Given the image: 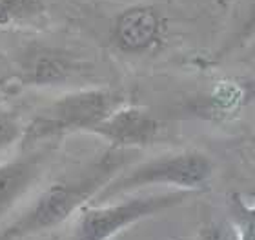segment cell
Returning <instances> with one entry per match:
<instances>
[{"mask_svg":"<svg viewBox=\"0 0 255 240\" xmlns=\"http://www.w3.org/2000/svg\"><path fill=\"white\" fill-rule=\"evenodd\" d=\"M133 159V150L110 148L77 173L55 180L18 219L0 231V240H22L60 226L88 202H93L108 182L126 169Z\"/></svg>","mask_w":255,"mask_h":240,"instance_id":"6da1fadb","label":"cell"},{"mask_svg":"<svg viewBox=\"0 0 255 240\" xmlns=\"http://www.w3.org/2000/svg\"><path fill=\"white\" fill-rule=\"evenodd\" d=\"M11 85V82L9 80H0V93H2V91H5L7 89V87H9Z\"/></svg>","mask_w":255,"mask_h":240,"instance_id":"9a60e30c","label":"cell"},{"mask_svg":"<svg viewBox=\"0 0 255 240\" xmlns=\"http://www.w3.org/2000/svg\"><path fill=\"white\" fill-rule=\"evenodd\" d=\"M46 13L44 0H0V27L40 20Z\"/></svg>","mask_w":255,"mask_h":240,"instance_id":"30bf717a","label":"cell"},{"mask_svg":"<svg viewBox=\"0 0 255 240\" xmlns=\"http://www.w3.org/2000/svg\"><path fill=\"white\" fill-rule=\"evenodd\" d=\"M16 82L27 87H55L86 75L84 60L53 44H29L16 62Z\"/></svg>","mask_w":255,"mask_h":240,"instance_id":"8992f818","label":"cell"},{"mask_svg":"<svg viewBox=\"0 0 255 240\" xmlns=\"http://www.w3.org/2000/svg\"><path fill=\"white\" fill-rule=\"evenodd\" d=\"M123 104L124 96L119 91L104 87L64 93L31 118V122L24 128L22 146L51 142L79 131L91 133L97 124H101Z\"/></svg>","mask_w":255,"mask_h":240,"instance_id":"3957f363","label":"cell"},{"mask_svg":"<svg viewBox=\"0 0 255 240\" xmlns=\"http://www.w3.org/2000/svg\"><path fill=\"white\" fill-rule=\"evenodd\" d=\"M195 240H239L232 220L206 219L197 230Z\"/></svg>","mask_w":255,"mask_h":240,"instance_id":"5bb4252c","label":"cell"},{"mask_svg":"<svg viewBox=\"0 0 255 240\" xmlns=\"http://www.w3.org/2000/svg\"><path fill=\"white\" fill-rule=\"evenodd\" d=\"M48 157L49 150L44 148L0 164V219L35 186L46 167Z\"/></svg>","mask_w":255,"mask_h":240,"instance_id":"ba28073f","label":"cell"},{"mask_svg":"<svg viewBox=\"0 0 255 240\" xmlns=\"http://www.w3.org/2000/svg\"><path fill=\"white\" fill-rule=\"evenodd\" d=\"M110 44L126 57H146L164 48L168 16L155 4H133L115 15Z\"/></svg>","mask_w":255,"mask_h":240,"instance_id":"5b68a950","label":"cell"},{"mask_svg":"<svg viewBox=\"0 0 255 240\" xmlns=\"http://www.w3.org/2000/svg\"><path fill=\"white\" fill-rule=\"evenodd\" d=\"M24 128L15 113L0 106V153L9 150L16 142H22Z\"/></svg>","mask_w":255,"mask_h":240,"instance_id":"4fadbf2b","label":"cell"},{"mask_svg":"<svg viewBox=\"0 0 255 240\" xmlns=\"http://www.w3.org/2000/svg\"><path fill=\"white\" fill-rule=\"evenodd\" d=\"M246 100V87L239 80L224 79L219 80L212 87L210 107L217 117H230L241 109Z\"/></svg>","mask_w":255,"mask_h":240,"instance_id":"9c48e42d","label":"cell"},{"mask_svg":"<svg viewBox=\"0 0 255 240\" xmlns=\"http://www.w3.org/2000/svg\"><path fill=\"white\" fill-rule=\"evenodd\" d=\"M160 133V120L148 107L123 104L97 124L91 135L106 140L110 148L138 150L151 144Z\"/></svg>","mask_w":255,"mask_h":240,"instance_id":"52a82bcc","label":"cell"},{"mask_svg":"<svg viewBox=\"0 0 255 240\" xmlns=\"http://www.w3.org/2000/svg\"><path fill=\"white\" fill-rule=\"evenodd\" d=\"M191 195V191L173 189L168 193L131 197L115 204L102 202L84 206L79 211L69 240H112L140 220L179 208L188 202Z\"/></svg>","mask_w":255,"mask_h":240,"instance_id":"277c9868","label":"cell"},{"mask_svg":"<svg viewBox=\"0 0 255 240\" xmlns=\"http://www.w3.org/2000/svg\"><path fill=\"white\" fill-rule=\"evenodd\" d=\"M252 40H255V2L250 5V9L246 11V15L239 20V24L232 29L226 40L221 44L215 59H224V57L239 51Z\"/></svg>","mask_w":255,"mask_h":240,"instance_id":"8fae6325","label":"cell"},{"mask_svg":"<svg viewBox=\"0 0 255 240\" xmlns=\"http://www.w3.org/2000/svg\"><path fill=\"white\" fill-rule=\"evenodd\" d=\"M213 171H215V162L202 150L190 148V150L166 153L123 169L93 198V204L110 202L128 193L155 186L199 193L208 187L210 180L213 178Z\"/></svg>","mask_w":255,"mask_h":240,"instance_id":"7a4b0ae2","label":"cell"},{"mask_svg":"<svg viewBox=\"0 0 255 240\" xmlns=\"http://www.w3.org/2000/svg\"><path fill=\"white\" fill-rule=\"evenodd\" d=\"M230 219L239 240H255V197L254 202L248 204L239 193H232Z\"/></svg>","mask_w":255,"mask_h":240,"instance_id":"7c38bea8","label":"cell"},{"mask_svg":"<svg viewBox=\"0 0 255 240\" xmlns=\"http://www.w3.org/2000/svg\"><path fill=\"white\" fill-rule=\"evenodd\" d=\"M248 150H250V155H252V159H254V164H255V140H252L250 142Z\"/></svg>","mask_w":255,"mask_h":240,"instance_id":"2e32d148","label":"cell"}]
</instances>
